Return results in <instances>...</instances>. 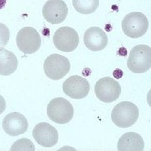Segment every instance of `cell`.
Listing matches in <instances>:
<instances>
[{"mask_svg":"<svg viewBox=\"0 0 151 151\" xmlns=\"http://www.w3.org/2000/svg\"><path fill=\"white\" fill-rule=\"evenodd\" d=\"M139 109L132 102L123 101L115 106L111 111V120L116 126L129 128L137 122Z\"/></svg>","mask_w":151,"mask_h":151,"instance_id":"cell-1","label":"cell"},{"mask_svg":"<svg viewBox=\"0 0 151 151\" xmlns=\"http://www.w3.org/2000/svg\"><path fill=\"white\" fill-rule=\"evenodd\" d=\"M74 110L70 101L64 98H54L47 107V115L54 123L65 124L69 123L74 116Z\"/></svg>","mask_w":151,"mask_h":151,"instance_id":"cell-2","label":"cell"},{"mask_svg":"<svg viewBox=\"0 0 151 151\" xmlns=\"http://www.w3.org/2000/svg\"><path fill=\"white\" fill-rule=\"evenodd\" d=\"M130 71L136 74H142L151 67V49L149 45H139L130 51L127 62Z\"/></svg>","mask_w":151,"mask_h":151,"instance_id":"cell-3","label":"cell"},{"mask_svg":"<svg viewBox=\"0 0 151 151\" xmlns=\"http://www.w3.org/2000/svg\"><path fill=\"white\" fill-rule=\"evenodd\" d=\"M123 32L130 38L137 39L144 36L149 28V20L142 12L128 14L121 23Z\"/></svg>","mask_w":151,"mask_h":151,"instance_id":"cell-4","label":"cell"},{"mask_svg":"<svg viewBox=\"0 0 151 151\" xmlns=\"http://www.w3.org/2000/svg\"><path fill=\"white\" fill-rule=\"evenodd\" d=\"M70 63L67 58L60 54L50 55L44 62V70L47 77L52 80H59L70 72Z\"/></svg>","mask_w":151,"mask_h":151,"instance_id":"cell-5","label":"cell"},{"mask_svg":"<svg viewBox=\"0 0 151 151\" xmlns=\"http://www.w3.org/2000/svg\"><path fill=\"white\" fill-rule=\"evenodd\" d=\"M16 45L18 49L25 54H32L41 45L39 32L32 27L21 28L16 35Z\"/></svg>","mask_w":151,"mask_h":151,"instance_id":"cell-6","label":"cell"},{"mask_svg":"<svg viewBox=\"0 0 151 151\" xmlns=\"http://www.w3.org/2000/svg\"><path fill=\"white\" fill-rule=\"evenodd\" d=\"M95 94L100 101L106 104L112 103L120 97L121 86L111 78H102L95 85Z\"/></svg>","mask_w":151,"mask_h":151,"instance_id":"cell-7","label":"cell"},{"mask_svg":"<svg viewBox=\"0 0 151 151\" xmlns=\"http://www.w3.org/2000/svg\"><path fill=\"white\" fill-rule=\"evenodd\" d=\"M79 43V37L74 28L62 27L53 35V44L60 51L70 52L77 49Z\"/></svg>","mask_w":151,"mask_h":151,"instance_id":"cell-8","label":"cell"},{"mask_svg":"<svg viewBox=\"0 0 151 151\" xmlns=\"http://www.w3.org/2000/svg\"><path fill=\"white\" fill-rule=\"evenodd\" d=\"M63 92L74 99H83L90 92L89 82L83 77L72 75L63 83Z\"/></svg>","mask_w":151,"mask_h":151,"instance_id":"cell-9","label":"cell"},{"mask_svg":"<svg viewBox=\"0 0 151 151\" xmlns=\"http://www.w3.org/2000/svg\"><path fill=\"white\" fill-rule=\"evenodd\" d=\"M42 14L45 19L50 24H58L67 16V5L63 0H48L44 5Z\"/></svg>","mask_w":151,"mask_h":151,"instance_id":"cell-10","label":"cell"},{"mask_svg":"<svg viewBox=\"0 0 151 151\" xmlns=\"http://www.w3.org/2000/svg\"><path fill=\"white\" fill-rule=\"evenodd\" d=\"M35 141L41 146L51 148L58 142V133L55 128L46 122L37 124L32 131Z\"/></svg>","mask_w":151,"mask_h":151,"instance_id":"cell-11","label":"cell"},{"mask_svg":"<svg viewBox=\"0 0 151 151\" xmlns=\"http://www.w3.org/2000/svg\"><path fill=\"white\" fill-rule=\"evenodd\" d=\"M28 128V120L19 112H12L6 115L3 120V129L9 136L21 135Z\"/></svg>","mask_w":151,"mask_h":151,"instance_id":"cell-12","label":"cell"},{"mask_svg":"<svg viewBox=\"0 0 151 151\" xmlns=\"http://www.w3.org/2000/svg\"><path fill=\"white\" fill-rule=\"evenodd\" d=\"M83 41L87 49L93 52H98L108 45V36L99 27H91L84 33Z\"/></svg>","mask_w":151,"mask_h":151,"instance_id":"cell-13","label":"cell"},{"mask_svg":"<svg viewBox=\"0 0 151 151\" xmlns=\"http://www.w3.org/2000/svg\"><path fill=\"white\" fill-rule=\"evenodd\" d=\"M119 151H142L144 150V141L142 137L134 132L124 133L117 144Z\"/></svg>","mask_w":151,"mask_h":151,"instance_id":"cell-14","label":"cell"},{"mask_svg":"<svg viewBox=\"0 0 151 151\" xmlns=\"http://www.w3.org/2000/svg\"><path fill=\"white\" fill-rule=\"evenodd\" d=\"M18 67V60L16 56L7 50H0V74H12Z\"/></svg>","mask_w":151,"mask_h":151,"instance_id":"cell-15","label":"cell"},{"mask_svg":"<svg viewBox=\"0 0 151 151\" xmlns=\"http://www.w3.org/2000/svg\"><path fill=\"white\" fill-rule=\"evenodd\" d=\"M74 9L78 13L89 15L96 12L99 4V0H72Z\"/></svg>","mask_w":151,"mask_h":151,"instance_id":"cell-16","label":"cell"},{"mask_svg":"<svg viewBox=\"0 0 151 151\" xmlns=\"http://www.w3.org/2000/svg\"><path fill=\"white\" fill-rule=\"evenodd\" d=\"M10 150L11 151H34L35 145L29 139L22 138L16 141Z\"/></svg>","mask_w":151,"mask_h":151,"instance_id":"cell-17","label":"cell"},{"mask_svg":"<svg viewBox=\"0 0 151 151\" xmlns=\"http://www.w3.org/2000/svg\"><path fill=\"white\" fill-rule=\"evenodd\" d=\"M10 39L9 28L6 25L0 23V50L4 49Z\"/></svg>","mask_w":151,"mask_h":151,"instance_id":"cell-18","label":"cell"},{"mask_svg":"<svg viewBox=\"0 0 151 151\" xmlns=\"http://www.w3.org/2000/svg\"><path fill=\"white\" fill-rule=\"evenodd\" d=\"M6 109V101L3 96L0 95V115L3 113Z\"/></svg>","mask_w":151,"mask_h":151,"instance_id":"cell-19","label":"cell"},{"mask_svg":"<svg viewBox=\"0 0 151 151\" xmlns=\"http://www.w3.org/2000/svg\"><path fill=\"white\" fill-rule=\"evenodd\" d=\"M113 75H114V77L116 78H120L121 76L123 75V72L120 70H116Z\"/></svg>","mask_w":151,"mask_h":151,"instance_id":"cell-20","label":"cell"},{"mask_svg":"<svg viewBox=\"0 0 151 151\" xmlns=\"http://www.w3.org/2000/svg\"><path fill=\"white\" fill-rule=\"evenodd\" d=\"M6 0H0V10L3 9L4 6H6Z\"/></svg>","mask_w":151,"mask_h":151,"instance_id":"cell-21","label":"cell"}]
</instances>
